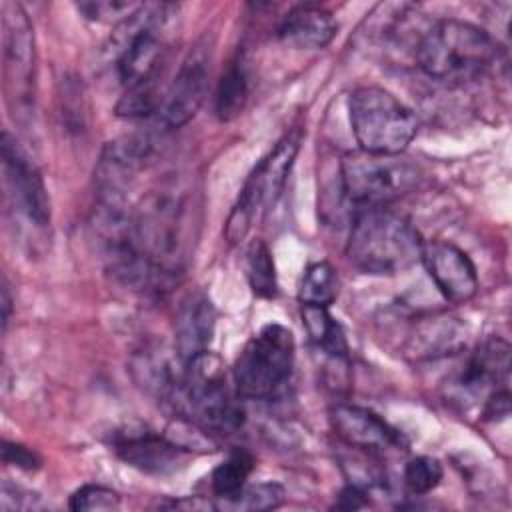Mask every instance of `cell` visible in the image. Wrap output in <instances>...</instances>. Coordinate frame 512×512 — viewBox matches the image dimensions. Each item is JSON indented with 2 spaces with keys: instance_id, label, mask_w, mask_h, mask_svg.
Returning a JSON list of instances; mask_svg holds the SVG:
<instances>
[{
  "instance_id": "603a6c76",
  "label": "cell",
  "mask_w": 512,
  "mask_h": 512,
  "mask_svg": "<svg viewBox=\"0 0 512 512\" xmlns=\"http://www.w3.org/2000/svg\"><path fill=\"white\" fill-rule=\"evenodd\" d=\"M338 294V274L330 262L310 264L298 286V300L302 306L328 308Z\"/></svg>"
},
{
  "instance_id": "d4e9b609",
  "label": "cell",
  "mask_w": 512,
  "mask_h": 512,
  "mask_svg": "<svg viewBox=\"0 0 512 512\" xmlns=\"http://www.w3.org/2000/svg\"><path fill=\"white\" fill-rule=\"evenodd\" d=\"M442 464L432 456L410 458L404 466V486L412 496H424L432 492L442 480Z\"/></svg>"
},
{
  "instance_id": "f546056e",
  "label": "cell",
  "mask_w": 512,
  "mask_h": 512,
  "mask_svg": "<svg viewBox=\"0 0 512 512\" xmlns=\"http://www.w3.org/2000/svg\"><path fill=\"white\" fill-rule=\"evenodd\" d=\"M10 310H12V298H10L8 286L4 284L2 286V326H4V330H6L8 320H10Z\"/></svg>"
},
{
  "instance_id": "6da1fadb",
  "label": "cell",
  "mask_w": 512,
  "mask_h": 512,
  "mask_svg": "<svg viewBox=\"0 0 512 512\" xmlns=\"http://www.w3.org/2000/svg\"><path fill=\"white\" fill-rule=\"evenodd\" d=\"M412 56L432 80L448 86L468 84L498 66L502 48L484 28L456 18L430 22L416 38Z\"/></svg>"
},
{
  "instance_id": "277c9868",
  "label": "cell",
  "mask_w": 512,
  "mask_h": 512,
  "mask_svg": "<svg viewBox=\"0 0 512 512\" xmlns=\"http://www.w3.org/2000/svg\"><path fill=\"white\" fill-rule=\"evenodd\" d=\"M170 404L192 422L222 434L236 432L244 422V410L230 396L224 364L210 350L182 362Z\"/></svg>"
},
{
  "instance_id": "d6986e66",
  "label": "cell",
  "mask_w": 512,
  "mask_h": 512,
  "mask_svg": "<svg viewBox=\"0 0 512 512\" xmlns=\"http://www.w3.org/2000/svg\"><path fill=\"white\" fill-rule=\"evenodd\" d=\"M410 342L418 356L450 354L466 342V326L458 324L454 318H432L416 328Z\"/></svg>"
},
{
  "instance_id": "83f0119b",
  "label": "cell",
  "mask_w": 512,
  "mask_h": 512,
  "mask_svg": "<svg viewBox=\"0 0 512 512\" xmlns=\"http://www.w3.org/2000/svg\"><path fill=\"white\" fill-rule=\"evenodd\" d=\"M2 460L4 464L16 466L22 470H36L40 466V456L34 450L8 440L2 442Z\"/></svg>"
},
{
  "instance_id": "30bf717a",
  "label": "cell",
  "mask_w": 512,
  "mask_h": 512,
  "mask_svg": "<svg viewBox=\"0 0 512 512\" xmlns=\"http://www.w3.org/2000/svg\"><path fill=\"white\" fill-rule=\"evenodd\" d=\"M0 152L4 182L16 210L36 226H46L50 222V198L38 166L8 130L2 132Z\"/></svg>"
},
{
  "instance_id": "5bb4252c",
  "label": "cell",
  "mask_w": 512,
  "mask_h": 512,
  "mask_svg": "<svg viewBox=\"0 0 512 512\" xmlns=\"http://www.w3.org/2000/svg\"><path fill=\"white\" fill-rule=\"evenodd\" d=\"M420 262L448 302L462 304L478 292L476 266L470 256L452 242L424 240Z\"/></svg>"
},
{
  "instance_id": "7c38bea8",
  "label": "cell",
  "mask_w": 512,
  "mask_h": 512,
  "mask_svg": "<svg viewBox=\"0 0 512 512\" xmlns=\"http://www.w3.org/2000/svg\"><path fill=\"white\" fill-rule=\"evenodd\" d=\"M334 434L354 450L388 452L406 450V438L374 410L356 404H334L328 412Z\"/></svg>"
},
{
  "instance_id": "2e32d148",
  "label": "cell",
  "mask_w": 512,
  "mask_h": 512,
  "mask_svg": "<svg viewBox=\"0 0 512 512\" xmlns=\"http://www.w3.org/2000/svg\"><path fill=\"white\" fill-rule=\"evenodd\" d=\"M216 326V310L204 292H190L178 312L174 322L176 352L180 362L208 350Z\"/></svg>"
},
{
  "instance_id": "cb8c5ba5",
  "label": "cell",
  "mask_w": 512,
  "mask_h": 512,
  "mask_svg": "<svg viewBox=\"0 0 512 512\" xmlns=\"http://www.w3.org/2000/svg\"><path fill=\"white\" fill-rule=\"evenodd\" d=\"M254 456L244 450V448H236L234 452H230L224 462H220L210 476V488L214 492L216 498H226L232 496L234 492H238L242 486H246L248 476L254 470Z\"/></svg>"
},
{
  "instance_id": "e0dca14e",
  "label": "cell",
  "mask_w": 512,
  "mask_h": 512,
  "mask_svg": "<svg viewBox=\"0 0 512 512\" xmlns=\"http://www.w3.org/2000/svg\"><path fill=\"white\" fill-rule=\"evenodd\" d=\"M332 14L320 6L302 4L292 8L278 24V40L296 50H318L336 36Z\"/></svg>"
},
{
  "instance_id": "484cf974",
  "label": "cell",
  "mask_w": 512,
  "mask_h": 512,
  "mask_svg": "<svg viewBox=\"0 0 512 512\" xmlns=\"http://www.w3.org/2000/svg\"><path fill=\"white\" fill-rule=\"evenodd\" d=\"M68 508L74 512H94V510H116L120 508V494L112 488L100 484H84L72 492Z\"/></svg>"
},
{
  "instance_id": "3957f363",
  "label": "cell",
  "mask_w": 512,
  "mask_h": 512,
  "mask_svg": "<svg viewBox=\"0 0 512 512\" xmlns=\"http://www.w3.org/2000/svg\"><path fill=\"white\" fill-rule=\"evenodd\" d=\"M188 220L186 196L172 186L150 192L132 208L136 246L166 284L182 270Z\"/></svg>"
},
{
  "instance_id": "f1b7e54d",
  "label": "cell",
  "mask_w": 512,
  "mask_h": 512,
  "mask_svg": "<svg viewBox=\"0 0 512 512\" xmlns=\"http://www.w3.org/2000/svg\"><path fill=\"white\" fill-rule=\"evenodd\" d=\"M366 506H368V490L356 484H348L338 494V500L334 502V508H340V510H360Z\"/></svg>"
},
{
  "instance_id": "9a60e30c",
  "label": "cell",
  "mask_w": 512,
  "mask_h": 512,
  "mask_svg": "<svg viewBox=\"0 0 512 512\" xmlns=\"http://www.w3.org/2000/svg\"><path fill=\"white\" fill-rule=\"evenodd\" d=\"M510 374V346L502 338H490L468 358L464 364L456 388L462 396H486V400L508 388Z\"/></svg>"
},
{
  "instance_id": "4fadbf2b",
  "label": "cell",
  "mask_w": 512,
  "mask_h": 512,
  "mask_svg": "<svg viewBox=\"0 0 512 512\" xmlns=\"http://www.w3.org/2000/svg\"><path fill=\"white\" fill-rule=\"evenodd\" d=\"M112 448L128 466L152 476L174 474L182 470L190 458L186 446L150 430L116 432Z\"/></svg>"
},
{
  "instance_id": "ac0fdd59",
  "label": "cell",
  "mask_w": 512,
  "mask_h": 512,
  "mask_svg": "<svg viewBox=\"0 0 512 512\" xmlns=\"http://www.w3.org/2000/svg\"><path fill=\"white\" fill-rule=\"evenodd\" d=\"M304 328L316 352L336 364L348 362V342L342 326L334 320L328 308L322 306H302L300 310Z\"/></svg>"
},
{
  "instance_id": "9c48e42d",
  "label": "cell",
  "mask_w": 512,
  "mask_h": 512,
  "mask_svg": "<svg viewBox=\"0 0 512 512\" xmlns=\"http://www.w3.org/2000/svg\"><path fill=\"white\" fill-rule=\"evenodd\" d=\"M4 86L8 104L16 112L28 110L34 88V34L26 12L18 4L4 6Z\"/></svg>"
},
{
  "instance_id": "8992f818",
  "label": "cell",
  "mask_w": 512,
  "mask_h": 512,
  "mask_svg": "<svg viewBox=\"0 0 512 512\" xmlns=\"http://www.w3.org/2000/svg\"><path fill=\"white\" fill-rule=\"evenodd\" d=\"M294 336L282 324L262 326L240 350L232 380L244 400H270L288 382L294 368Z\"/></svg>"
},
{
  "instance_id": "52a82bcc",
  "label": "cell",
  "mask_w": 512,
  "mask_h": 512,
  "mask_svg": "<svg viewBox=\"0 0 512 512\" xmlns=\"http://www.w3.org/2000/svg\"><path fill=\"white\" fill-rule=\"evenodd\" d=\"M420 168L400 154H370L354 150L340 160L344 196L360 206H388L420 184Z\"/></svg>"
},
{
  "instance_id": "5b68a950",
  "label": "cell",
  "mask_w": 512,
  "mask_h": 512,
  "mask_svg": "<svg viewBox=\"0 0 512 512\" xmlns=\"http://www.w3.org/2000/svg\"><path fill=\"white\" fill-rule=\"evenodd\" d=\"M348 118L358 148L370 154H402L418 132L414 112L380 86H360L348 98Z\"/></svg>"
},
{
  "instance_id": "44dd1931",
  "label": "cell",
  "mask_w": 512,
  "mask_h": 512,
  "mask_svg": "<svg viewBox=\"0 0 512 512\" xmlns=\"http://www.w3.org/2000/svg\"><path fill=\"white\" fill-rule=\"evenodd\" d=\"M246 100H248V78H246V70H244L242 62L236 60L222 74L218 88H216L214 112H216L218 120L228 122V120L236 118L244 110Z\"/></svg>"
},
{
  "instance_id": "7402d4cb",
  "label": "cell",
  "mask_w": 512,
  "mask_h": 512,
  "mask_svg": "<svg viewBox=\"0 0 512 512\" xmlns=\"http://www.w3.org/2000/svg\"><path fill=\"white\" fill-rule=\"evenodd\" d=\"M246 280L258 298H274L278 294L276 268L270 248L262 240H252L244 252Z\"/></svg>"
},
{
  "instance_id": "ba28073f",
  "label": "cell",
  "mask_w": 512,
  "mask_h": 512,
  "mask_svg": "<svg viewBox=\"0 0 512 512\" xmlns=\"http://www.w3.org/2000/svg\"><path fill=\"white\" fill-rule=\"evenodd\" d=\"M298 150L300 134L290 132L284 138H280L274 150L268 156H264L258 162V166L250 172L226 222L224 232L230 244L244 240V236L250 232L254 224V218L262 210L274 206V202L284 190Z\"/></svg>"
},
{
  "instance_id": "4316f807",
  "label": "cell",
  "mask_w": 512,
  "mask_h": 512,
  "mask_svg": "<svg viewBox=\"0 0 512 512\" xmlns=\"http://www.w3.org/2000/svg\"><path fill=\"white\" fill-rule=\"evenodd\" d=\"M78 12L84 14V18L92 22H106V24H120L124 22L130 14H134L140 4L128 2V0H88V2H78L76 4Z\"/></svg>"
},
{
  "instance_id": "7a4b0ae2",
  "label": "cell",
  "mask_w": 512,
  "mask_h": 512,
  "mask_svg": "<svg viewBox=\"0 0 512 512\" xmlns=\"http://www.w3.org/2000/svg\"><path fill=\"white\" fill-rule=\"evenodd\" d=\"M422 236L412 222L388 208H360L352 220L346 256L364 274L396 276L420 262Z\"/></svg>"
},
{
  "instance_id": "8fae6325",
  "label": "cell",
  "mask_w": 512,
  "mask_h": 512,
  "mask_svg": "<svg viewBox=\"0 0 512 512\" xmlns=\"http://www.w3.org/2000/svg\"><path fill=\"white\" fill-rule=\"evenodd\" d=\"M208 74V52L206 48L198 46L184 58L176 76L164 88L162 106L156 114V122L158 126H162V132L180 128L194 118L204 102Z\"/></svg>"
},
{
  "instance_id": "ffe728a7",
  "label": "cell",
  "mask_w": 512,
  "mask_h": 512,
  "mask_svg": "<svg viewBox=\"0 0 512 512\" xmlns=\"http://www.w3.org/2000/svg\"><path fill=\"white\" fill-rule=\"evenodd\" d=\"M286 490L278 482L246 484L238 492L226 498H216L214 508L224 512H264L282 506Z\"/></svg>"
}]
</instances>
